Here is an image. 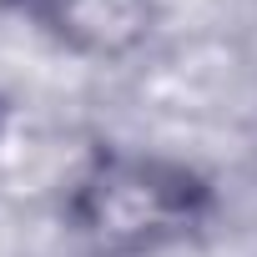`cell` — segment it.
<instances>
[{
  "label": "cell",
  "instance_id": "obj_3",
  "mask_svg": "<svg viewBox=\"0 0 257 257\" xmlns=\"http://www.w3.org/2000/svg\"><path fill=\"white\" fill-rule=\"evenodd\" d=\"M46 16H51V0H0V21H21V26L41 31Z\"/></svg>",
  "mask_w": 257,
  "mask_h": 257
},
{
  "label": "cell",
  "instance_id": "obj_2",
  "mask_svg": "<svg viewBox=\"0 0 257 257\" xmlns=\"http://www.w3.org/2000/svg\"><path fill=\"white\" fill-rule=\"evenodd\" d=\"M162 31L157 0H51L41 36L86 61V66H126L137 61Z\"/></svg>",
  "mask_w": 257,
  "mask_h": 257
},
{
  "label": "cell",
  "instance_id": "obj_1",
  "mask_svg": "<svg viewBox=\"0 0 257 257\" xmlns=\"http://www.w3.org/2000/svg\"><path fill=\"white\" fill-rule=\"evenodd\" d=\"M222 207L227 197L217 172L182 152L91 142L56 192V227L76 252L167 257L212 237Z\"/></svg>",
  "mask_w": 257,
  "mask_h": 257
},
{
  "label": "cell",
  "instance_id": "obj_4",
  "mask_svg": "<svg viewBox=\"0 0 257 257\" xmlns=\"http://www.w3.org/2000/svg\"><path fill=\"white\" fill-rule=\"evenodd\" d=\"M11 121H16V101L6 96V86H0V147H6V137H11Z\"/></svg>",
  "mask_w": 257,
  "mask_h": 257
},
{
  "label": "cell",
  "instance_id": "obj_5",
  "mask_svg": "<svg viewBox=\"0 0 257 257\" xmlns=\"http://www.w3.org/2000/svg\"><path fill=\"white\" fill-rule=\"evenodd\" d=\"M71 257H101V252H71Z\"/></svg>",
  "mask_w": 257,
  "mask_h": 257
}]
</instances>
